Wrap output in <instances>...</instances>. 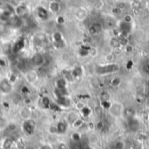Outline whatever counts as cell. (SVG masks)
<instances>
[{
    "label": "cell",
    "mask_w": 149,
    "mask_h": 149,
    "mask_svg": "<svg viewBox=\"0 0 149 149\" xmlns=\"http://www.w3.org/2000/svg\"><path fill=\"white\" fill-rule=\"evenodd\" d=\"M120 66L117 64H108L104 65H98L96 67V72L100 75L110 74L119 71Z\"/></svg>",
    "instance_id": "6da1fadb"
},
{
    "label": "cell",
    "mask_w": 149,
    "mask_h": 149,
    "mask_svg": "<svg viewBox=\"0 0 149 149\" xmlns=\"http://www.w3.org/2000/svg\"><path fill=\"white\" fill-rule=\"evenodd\" d=\"M22 131L27 135V136H31L35 134L36 131V123L32 119H30L28 120L23 121L22 124Z\"/></svg>",
    "instance_id": "7a4b0ae2"
},
{
    "label": "cell",
    "mask_w": 149,
    "mask_h": 149,
    "mask_svg": "<svg viewBox=\"0 0 149 149\" xmlns=\"http://www.w3.org/2000/svg\"><path fill=\"white\" fill-rule=\"evenodd\" d=\"M45 57L42 54V53H35L32 55V57L31 58V63L33 66L40 68L42 66H44L45 65Z\"/></svg>",
    "instance_id": "3957f363"
},
{
    "label": "cell",
    "mask_w": 149,
    "mask_h": 149,
    "mask_svg": "<svg viewBox=\"0 0 149 149\" xmlns=\"http://www.w3.org/2000/svg\"><path fill=\"white\" fill-rule=\"evenodd\" d=\"M13 90V85L6 78H3L0 81V93L3 94H10Z\"/></svg>",
    "instance_id": "277c9868"
},
{
    "label": "cell",
    "mask_w": 149,
    "mask_h": 149,
    "mask_svg": "<svg viewBox=\"0 0 149 149\" xmlns=\"http://www.w3.org/2000/svg\"><path fill=\"white\" fill-rule=\"evenodd\" d=\"M32 113H32V110H31V108L29 106H24L18 111V115L23 120V121L28 120L31 119Z\"/></svg>",
    "instance_id": "5b68a950"
},
{
    "label": "cell",
    "mask_w": 149,
    "mask_h": 149,
    "mask_svg": "<svg viewBox=\"0 0 149 149\" xmlns=\"http://www.w3.org/2000/svg\"><path fill=\"white\" fill-rule=\"evenodd\" d=\"M57 105H58L61 108H66L71 106V100L68 96H61L55 99L54 101Z\"/></svg>",
    "instance_id": "8992f818"
},
{
    "label": "cell",
    "mask_w": 149,
    "mask_h": 149,
    "mask_svg": "<svg viewBox=\"0 0 149 149\" xmlns=\"http://www.w3.org/2000/svg\"><path fill=\"white\" fill-rule=\"evenodd\" d=\"M7 23L11 28H15V29L19 28L22 25V17H18L17 15H12L9 18Z\"/></svg>",
    "instance_id": "52a82bcc"
},
{
    "label": "cell",
    "mask_w": 149,
    "mask_h": 149,
    "mask_svg": "<svg viewBox=\"0 0 149 149\" xmlns=\"http://www.w3.org/2000/svg\"><path fill=\"white\" fill-rule=\"evenodd\" d=\"M25 80L29 84H35L38 80V73L33 70L31 71H27L25 75H24Z\"/></svg>",
    "instance_id": "ba28073f"
},
{
    "label": "cell",
    "mask_w": 149,
    "mask_h": 149,
    "mask_svg": "<svg viewBox=\"0 0 149 149\" xmlns=\"http://www.w3.org/2000/svg\"><path fill=\"white\" fill-rule=\"evenodd\" d=\"M55 126H56V128H57L58 134H65L67 132L69 125L65 120H59V121L57 122V124Z\"/></svg>",
    "instance_id": "9c48e42d"
},
{
    "label": "cell",
    "mask_w": 149,
    "mask_h": 149,
    "mask_svg": "<svg viewBox=\"0 0 149 149\" xmlns=\"http://www.w3.org/2000/svg\"><path fill=\"white\" fill-rule=\"evenodd\" d=\"M28 13V9L25 4H19L16 8H14V14L22 17Z\"/></svg>",
    "instance_id": "30bf717a"
},
{
    "label": "cell",
    "mask_w": 149,
    "mask_h": 149,
    "mask_svg": "<svg viewBox=\"0 0 149 149\" xmlns=\"http://www.w3.org/2000/svg\"><path fill=\"white\" fill-rule=\"evenodd\" d=\"M24 45H25L24 39H23V38L17 39L12 45V52L14 53H18L19 52H21L24 49Z\"/></svg>",
    "instance_id": "8fae6325"
},
{
    "label": "cell",
    "mask_w": 149,
    "mask_h": 149,
    "mask_svg": "<svg viewBox=\"0 0 149 149\" xmlns=\"http://www.w3.org/2000/svg\"><path fill=\"white\" fill-rule=\"evenodd\" d=\"M127 126H128V128L132 132H136L140 127V123L137 119L133 117V118L127 119Z\"/></svg>",
    "instance_id": "7c38bea8"
},
{
    "label": "cell",
    "mask_w": 149,
    "mask_h": 149,
    "mask_svg": "<svg viewBox=\"0 0 149 149\" xmlns=\"http://www.w3.org/2000/svg\"><path fill=\"white\" fill-rule=\"evenodd\" d=\"M37 13H38V17L41 18L42 20H46L49 17V10L42 6H39L37 9Z\"/></svg>",
    "instance_id": "4fadbf2b"
},
{
    "label": "cell",
    "mask_w": 149,
    "mask_h": 149,
    "mask_svg": "<svg viewBox=\"0 0 149 149\" xmlns=\"http://www.w3.org/2000/svg\"><path fill=\"white\" fill-rule=\"evenodd\" d=\"M52 38H53V41H54L55 45L58 47H60V46H62L64 45V38H63L62 34L59 31L54 32V34L52 36Z\"/></svg>",
    "instance_id": "5bb4252c"
},
{
    "label": "cell",
    "mask_w": 149,
    "mask_h": 149,
    "mask_svg": "<svg viewBox=\"0 0 149 149\" xmlns=\"http://www.w3.org/2000/svg\"><path fill=\"white\" fill-rule=\"evenodd\" d=\"M60 9H61L60 3H58L55 1L50 2V3L48 5V10L52 13H58V12H59Z\"/></svg>",
    "instance_id": "9a60e30c"
},
{
    "label": "cell",
    "mask_w": 149,
    "mask_h": 149,
    "mask_svg": "<svg viewBox=\"0 0 149 149\" xmlns=\"http://www.w3.org/2000/svg\"><path fill=\"white\" fill-rule=\"evenodd\" d=\"M55 87L58 89H67V80L64 77L58 78L55 81Z\"/></svg>",
    "instance_id": "2e32d148"
},
{
    "label": "cell",
    "mask_w": 149,
    "mask_h": 149,
    "mask_svg": "<svg viewBox=\"0 0 149 149\" xmlns=\"http://www.w3.org/2000/svg\"><path fill=\"white\" fill-rule=\"evenodd\" d=\"M17 129V126L15 123H9L7 127L4 129V133L7 134V137H10V135H12Z\"/></svg>",
    "instance_id": "e0dca14e"
},
{
    "label": "cell",
    "mask_w": 149,
    "mask_h": 149,
    "mask_svg": "<svg viewBox=\"0 0 149 149\" xmlns=\"http://www.w3.org/2000/svg\"><path fill=\"white\" fill-rule=\"evenodd\" d=\"M14 146V140L11 137H5L2 142V147L3 149H11Z\"/></svg>",
    "instance_id": "ac0fdd59"
},
{
    "label": "cell",
    "mask_w": 149,
    "mask_h": 149,
    "mask_svg": "<svg viewBox=\"0 0 149 149\" xmlns=\"http://www.w3.org/2000/svg\"><path fill=\"white\" fill-rule=\"evenodd\" d=\"M78 119H79V115H78L76 113L72 112V113H69L66 115L65 120L68 123V125H72Z\"/></svg>",
    "instance_id": "d6986e66"
},
{
    "label": "cell",
    "mask_w": 149,
    "mask_h": 149,
    "mask_svg": "<svg viewBox=\"0 0 149 149\" xmlns=\"http://www.w3.org/2000/svg\"><path fill=\"white\" fill-rule=\"evenodd\" d=\"M52 100L49 99V97H47V96H43L42 98H41V100H40V103H41V106H42V107L43 108H45V109H49L50 108V106H51V104H52Z\"/></svg>",
    "instance_id": "ffe728a7"
},
{
    "label": "cell",
    "mask_w": 149,
    "mask_h": 149,
    "mask_svg": "<svg viewBox=\"0 0 149 149\" xmlns=\"http://www.w3.org/2000/svg\"><path fill=\"white\" fill-rule=\"evenodd\" d=\"M123 115L127 119L133 118L135 115V110L133 107H127L123 111Z\"/></svg>",
    "instance_id": "44dd1931"
},
{
    "label": "cell",
    "mask_w": 149,
    "mask_h": 149,
    "mask_svg": "<svg viewBox=\"0 0 149 149\" xmlns=\"http://www.w3.org/2000/svg\"><path fill=\"white\" fill-rule=\"evenodd\" d=\"M101 31V25L100 24H93L90 26L89 28V32L92 34V35H95V34H98L100 31Z\"/></svg>",
    "instance_id": "7402d4cb"
},
{
    "label": "cell",
    "mask_w": 149,
    "mask_h": 149,
    "mask_svg": "<svg viewBox=\"0 0 149 149\" xmlns=\"http://www.w3.org/2000/svg\"><path fill=\"white\" fill-rule=\"evenodd\" d=\"M72 78H79V77H81L82 74H83V70H82V67L81 66H75L72 72Z\"/></svg>",
    "instance_id": "603a6c76"
},
{
    "label": "cell",
    "mask_w": 149,
    "mask_h": 149,
    "mask_svg": "<svg viewBox=\"0 0 149 149\" xmlns=\"http://www.w3.org/2000/svg\"><path fill=\"white\" fill-rule=\"evenodd\" d=\"M8 121L7 120L3 117V116H0V131H4V129L7 127L8 126Z\"/></svg>",
    "instance_id": "cb8c5ba5"
},
{
    "label": "cell",
    "mask_w": 149,
    "mask_h": 149,
    "mask_svg": "<svg viewBox=\"0 0 149 149\" xmlns=\"http://www.w3.org/2000/svg\"><path fill=\"white\" fill-rule=\"evenodd\" d=\"M71 138H72V141L73 142H75V143L80 141V140H81V136H80V134H79V133H73V134H72Z\"/></svg>",
    "instance_id": "d4e9b609"
},
{
    "label": "cell",
    "mask_w": 149,
    "mask_h": 149,
    "mask_svg": "<svg viewBox=\"0 0 149 149\" xmlns=\"http://www.w3.org/2000/svg\"><path fill=\"white\" fill-rule=\"evenodd\" d=\"M80 113H82V115H83L84 117H87V116H89V114L91 113V110H90L89 107H87L85 106V107L80 110Z\"/></svg>",
    "instance_id": "484cf974"
},
{
    "label": "cell",
    "mask_w": 149,
    "mask_h": 149,
    "mask_svg": "<svg viewBox=\"0 0 149 149\" xmlns=\"http://www.w3.org/2000/svg\"><path fill=\"white\" fill-rule=\"evenodd\" d=\"M82 125H83V121H82V120L81 119H78L72 126L74 127V128H79L80 127H82Z\"/></svg>",
    "instance_id": "4316f807"
},
{
    "label": "cell",
    "mask_w": 149,
    "mask_h": 149,
    "mask_svg": "<svg viewBox=\"0 0 149 149\" xmlns=\"http://www.w3.org/2000/svg\"><path fill=\"white\" fill-rule=\"evenodd\" d=\"M56 149H69V146L65 142H59L58 143Z\"/></svg>",
    "instance_id": "83f0119b"
},
{
    "label": "cell",
    "mask_w": 149,
    "mask_h": 149,
    "mask_svg": "<svg viewBox=\"0 0 149 149\" xmlns=\"http://www.w3.org/2000/svg\"><path fill=\"white\" fill-rule=\"evenodd\" d=\"M48 133L50 134H58L57 133V128H56V126H51L49 128H48Z\"/></svg>",
    "instance_id": "f1b7e54d"
},
{
    "label": "cell",
    "mask_w": 149,
    "mask_h": 149,
    "mask_svg": "<svg viewBox=\"0 0 149 149\" xmlns=\"http://www.w3.org/2000/svg\"><path fill=\"white\" fill-rule=\"evenodd\" d=\"M143 71H144L146 73L149 74V58L145 61V63H144V65H143Z\"/></svg>",
    "instance_id": "f546056e"
},
{
    "label": "cell",
    "mask_w": 149,
    "mask_h": 149,
    "mask_svg": "<svg viewBox=\"0 0 149 149\" xmlns=\"http://www.w3.org/2000/svg\"><path fill=\"white\" fill-rule=\"evenodd\" d=\"M57 23L59 24H64V23H65V18H64L62 16H58V17H57Z\"/></svg>",
    "instance_id": "4dcf8cb0"
},
{
    "label": "cell",
    "mask_w": 149,
    "mask_h": 149,
    "mask_svg": "<svg viewBox=\"0 0 149 149\" xmlns=\"http://www.w3.org/2000/svg\"><path fill=\"white\" fill-rule=\"evenodd\" d=\"M38 149H52V148L50 144H43L39 147Z\"/></svg>",
    "instance_id": "1f68e13d"
},
{
    "label": "cell",
    "mask_w": 149,
    "mask_h": 149,
    "mask_svg": "<svg viewBox=\"0 0 149 149\" xmlns=\"http://www.w3.org/2000/svg\"><path fill=\"white\" fill-rule=\"evenodd\" d=\"M114 149H123V143L122 142H117L114 146Z\"/></svg>",
    "instance_id": "d6a6232c"
},
{
    "label": "cell",
    "mask_w": 149,
    "mask_h": 149,
    "mask_svg": "<svg viewBox=\"0 0 149 149\" xmlns=\"http://www.w3.org/2000/svg\"><path fill=\"white\" fill-rule=\"evenodd\" d=\"M24 103L25 104V106H29V105L31 103V99H30V98L26 97V98L24 100Z\"/></svg>",
    "instance_id": "836d02e7"
},
{
    "label": "cell",
    "mask_w": 149,
    "mask_h": 149,
    "mask_svg": "<svg viewBox=\"0 0 149 149\" xmlns=\"http://www.w3.org/2000/svg\"><path fill=\"white\" fill-rule=\"evenodd\" d=\"M21 92L23 93H29V88L27 87V86H23L22 87V89H21Z\"/></svg>",
    "instance_id": "e575fe53"
},
{
    "label": "cell",
    "mask_w": 149,
    "mask_h": 149,
    "mask_svg": "<svg viewBox=\"0 0 149 149\" xmlns=\"http://www.w3.org/2000/svg\"><path fill=\"white\" fill-rule=\"evenodd\" d=\"M6 65V62L4 59L3 58H0V67H4Z\"/></svg>",
    "instance_id": "d590c367"
},
{
    "label": "cell",
    "mask_w": 149,
    "mask_h": 149,
    "mask_svg": "<svg viewBox=\"0 0 149 149\" xmlns=\"http://www.w3.org/2000/svg\"><path fill=\"white\" fill-rule=\"evenodd\" d=\"M3 140H4L3 136L2 134H0V144H2V142L3 141Z\"/></svg>",
    "instance_id": "8d00e7d4"
},
{
    "label": "cell",
    "mask_w": 149,
    "mask_h": 149,
    "mask_svg": "<svg viewBox=\"0 0 149 149\" xmlns=\"http://www.w3.org/2000/svg\"><path fill=\"white\" fill-rule=\"evenodd\" d=\"M146 89H147V92H148V93L149 94V81H148V83H147V86H146Z\"/></svg>",
    "instance_id": "74e56055"
},
{
    "label": "cell",
    "mask_w": 149,
    "mask_h": 149,
    "mask_svg": "<svg viewBox=\"0 0 149 149\" xmlns=\"http://www.w3.org/2000/svg\"><path fill=\"white\" fill-rule=\"evenodd\" d=\"M2 79H3V77H2V76H1V74H0V81H1Z\"/></svg>",
    "instance_id": "f35d334b"
},
{
    "label": "cell",
    "mask_w": 149,
    "mask_h": 149,
    "mask_svg": "<svg viewBox=\"0 0 149 149\" xmlns=\"http://www.w3.org/2000/svg\"><path fill=\"white\" fill-rule=\"evenodd\" d=\"M0 149H3V147H2V146H0Z\"/></svg>",
    "instance_id": "ab89813d"
},
{
    "label": "cell",
    "mask_w": 149,
    "mask_h": 149,
    "mask_svg": "<svg viewBox=\"0 0 149 149\" xmlns=\"http://www.w3.org/2000/svg\"></svg>",
    "instance_id": "60d3db41"
}]
</instances>
